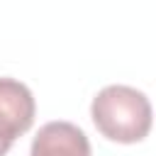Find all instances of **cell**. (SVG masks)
<instances>
[{"instance_id":"cell-2","label":"cell","mask_w":156,"mask_h":156,"mask_svg":"<svg viewBox=\"0 0 156 156\" xmlns=\"http://www.w3.org/2000/svg\"><path fill=\"white\" fill-rule=\"evenodd\" d=\"M34 112L32 90L15 78H0V139L15 141L24 134L34 124Z\"/></svg>"},{"instance_id":"cell-1","label":"cell","mask_w":156,"mask_h":156,"mask_svg":"<svg viewBox=\"0 0 156 156\" xmlns=\"http://www.w3.org/2000/svg\"><path fill=\"white\" fill-rule=\"evenodd\" d=\"M93 122L98 132L119 144L141 141L151 129V105L149 98L129 85L102 88L90 105Z\"/></svg>"},{"instance_id":"cell-3","label":"cell","mask_w":156,"mask_h":156,"mask_svg":"<svg viewBox=\"0 0 156 156\" xmlns=\"http://www.w3.org/2000/svg\"><path fill=\"white\" fill-rule=\"evenodd\" d=\"M29 156H90V141L71 122H49L37 132Z\"/></svg>"},{"instance_id":"cell-4","label":"cell","mask_w":156,"mask_h":156,"mask_svg":"<svg viewBox=\"0 0 156 156\" xmlns=\"http://www.w3.org/2000/svg\"><path fill=\"white\" fill-rule=\"evenodd\" d=\"M10 146H12V141H5V139H0V156H5V154L10 151Z\"/></svg>"}]
</instances>
